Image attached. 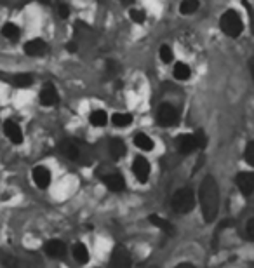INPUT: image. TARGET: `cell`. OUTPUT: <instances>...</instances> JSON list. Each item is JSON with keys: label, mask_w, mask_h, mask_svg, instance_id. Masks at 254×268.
Returning <instances> with one entry per match:
<instances>
[{"label": "cell", "mask_w": 254, "mask_h": 268, "mask_svg": "<svg viewBox=\"0 0 254 268\" xmlns=\"http://www.w3.org/2000/svg\"><path fill=\"white\" fill-rule=\"evenodd\" d=\"M134 145H136L139 150H143V152L153 150V141H151V138L143 132H138L136 136H134Z\"/></svg>", "instance_id": "cell-19"}, {"label": "cell", "mask_w": 254, "mask_h": 268, "mask_svg": "<svg viewBox=\"0 0 254 268\" xmlns=\"http://www.w3.org/2000/svg\"><path fill=\"white\" fill-rule=\"evenodd\" d=\"M0 265L4 268H19V258L11 251L0 249Z\"/></svg>", "instance_id": "cell-16"}, {"label": "cell", "mask_w": 254, "mask_h": 268, "mask_svg": "<svg viewBox=\"0 0 254 268\" xmlns=\"http://www.w3.org/2000/svg\"><path fill=\"white\" fill-rule=\"evenodd\" d=\"M12 84L16 87H30L34 84V75L31 73H18V75L12 79Z\"/></svg>", "instance_id": "cell-22"}, {"label": "cell", "mask_w": 254, "mask_h": 268, "mask_svg": "<svg viewBox=\"0 0 254 268\" xmlns=\"http://www.w3.org/2000/svg\"><path fill=\"white\" fill-rule=\"evenodd\" d=\"M150 223H151V225L157 226V228H161L162 231H166V233H173V225H171L167 219L157 216V214H151V216H150Z\"/></svg>", "instance_id": "cell-21"}, {"label": "cell", "mask_w": 254, "mask_h": 268, "mask_svg": "<svg viewBox=\"0 0 254 268\" xmlns=\"http://www.w3.org/2000/svg\"><path fill=\"white\" fill-rule=\"evenodd\" d=\"M176 146H178L179 153H183V155H188V153L195 152V150L199 148V143H197L195 134H183V136L178 138V141H176Z\"/></svg>", "instance_id": "cell-8"}, {"label": "cell", "mask_w": 254, "mask_h": 268, "mask_svg": "<svg viewBox=\"0 0 254 268\" xmlns=\"http://www.w3.org/2000/svg\"><path fill=\"white\" fill-rule=\"evenodd\" d=\"M4 132H6V136L9 138L12 143H16V145L23 143V132L14 120H7L6 124H4Z\"/></svg>", "instance_id": "cell-14"}, {"label": "cell", "mask_w": 254, "mask_h": 268, "mask_svg": "<svg viewBox=\"0 0 254 268\" xmlns=\"http://www.w3.org/2000/svg\"><path fill=\"white\" fill-rule=\"evenodd\" d=\"M247 235L254 241V218L247 223Z\"/></svg>", "instance_id": "cell-34"}, {"label": "cell", "mask_w": 254, "mask_h": 268, "mask_svg": "<svg viewBox=\"0 0 254 268\" xmlns=\"http://www.w3.org/2000/svg\"><path fill=\"white\" fill-rule=\"evenodd\" d=\"M118 70H120V66H118L117 61H113V59L106 61V73H108V75H117Z\"/></svg>", "instance_id": "cell-31"}, {"label": "cell", "mask_w": 254, "mask_h": 268, "mask_svg": "<svg viewBox=\"0 0 254 268\" xmlns=\"http://www.w3.org/2000/svg\"><path fill=\"white\" fill-rule=\"evenodd\" d=\"M245 160H247L249 165H252L254 168V141L247 145V148H245Z\"/></svg>", "instance_id": "cell-30"}, {"label": "cell", "mask_w": 254, "mask_h": 268, "mask_svg": "<svg viewBox=\"0 0 254 268\" xmlns=\"http://www.w3.org/2000/svg\"><path fill=\"white\" fill-rule=\"evenodd\" d=\"M2 35L6 37L7 40H11V42H16V40L19 39V35H21V31H19V28L16 26L14 23H7V24H4V28H2Z\"/></svg>", "instance_id": "cell-20"}, {"label": "cell", "mask_w": 254, "mask_h": 268, "mask_svg": "<svg viewBox=\"0 0 254 268\" xmlns=\"http://www.w3.org/2000/svg\"><path fill=\"white\" fill-rule=\"evenodd\" d=\"M31 178H34V183L39 188H47L49 183H51V173L44 165H37L34 173H31Z\"/></svg>", "instance_id": "cell-12"}, {"label": "cell", "mask_w": 254, "mask_h": 268, "mask_svg": "<svg viewBox=\"0 0 254 268\" xmlns=\"http://www.w3.org/2000/svg\"><path fill=\"white\" fill-rule=\"evenodd\" d=\"M178 120H179L178 110H176L171 103H162L161 107H158L157 122L162 127H173V125L178 124Z\"/></svg>", "instance_id": "cell-4"}, {"label": "cell", "mask_w": 254, "mask_h": 268, "mask_svg": "<svg viewBox=\"0 0 254 268\" xmlns=\"http://www.w3.org/2000/svg\"><path fill=\"white\" fill-rule=\"evenodd\" d=\"M122 4H124V6H131V4L134 2V0H120Z\"/></svg>", "instance_id": "cell-38"}, {"label": "cell", "mask_w": 254, "mask_h": 268, "mask_svg": "<svg viewBox=\"0 0 254 268\" xmlns=\"http://www.w3.org/2000/svg\"><path fill=\"white\" fill-rule=\"evenodd\" d=\"M108 150H110V155L115 158V160H118V158H122L125 155V145H124V141L118 140V138H113V140L110 141Z\"/></svg>", "instance_id": "cell-18"}, {"label": "cell", "mask_w": 254, "mask_h": 268, "mask_svg": "<svg viewBox=\"0 0 254 268\" xmlns=\"http://www.w3.org/2000/svg\"><path fill=\"white\" fill-rule=\"evenodd\" d=\"M40 266V261L35 254H26L23 259H19V268H39Z\"/></svg>", "instance_id": "cell-26"}, {"label": "cell", "mask_w": 254, "mask_h": 268, "mask_svg": "<svg viewBox=\"0 0 254 268\" xmlns=\"http://www.w3.org/2000/svg\"><path fill=\"white\" fill-rule=\"evenodd\" d=\"M148 268H158V266H148Z\"/></svg>", "instance_id": "cell-40"}, {"label": "cell", "mask_w": 254, "mask_h": 268, "mask_svg": "<svg viewBox=\"0 0 254 268\" xmlns=\"http://www.w3.org/2000/svg\"><path fill=\"white\" fill-rule=\"evenodd\" d=\"M129 16H131V19H133L134 23H138V24L145 23V19H146L145 12H143L141 9H131Z\"/></svg>", "instance_id": "cell-29"}, {"label": "cell", "mask_w": 254, "mask_h": 268, "mask_svg": "<svg viewBox=\"0 0 254 268\" xmlns=\"http://www.w3.org/2000/svg\"><path fill=\"white\" fill-rule=\"evenodd\" d=\"M171 206H173V209L176 211V213H179V214L190 213V211L194 209V206H195L194 190H192V188L178 190V192L173 195V198H171Z\"/></svg>", "instance_id": "cell-2"}, {"label": "cell", "mask_w": 254, "mask_h": 268, "mask_svg": "<svg viewBox=\"0 0 254 268\" xmlns=\"http://www.w3.org/2000/svg\"><path fill=\"white\" fill-rule=\"evenodd\" d=\"M219 26L221 30H223V34H227L228 37H239L242 34V19H240V16L237 14L235 11H227L223 16H221L219 19Z\"/></svg>", "instance_id": "cell-3"}, {"label": "cell", "mask_w": 254, "mask_h": 268, "mask_svg": "<svg viewBox=\"0 0 254 268\" xmlns=\"http://www.w3.org/2000/svg\"><path fill=\"white\" fill-rule=\"evenodd\" d=\"M40 2H42V4H49L51 0H40Z\"/></svg>", "instance_id": "cell-39"}, {"label": "cell", "mask_w": 254, "mask_h": 268, "mask_svg": "<svg viewBox=\"0 0 254 268\" xmlns=\"http://www.w3.org/2000/svg\"><path fill=\"white\" fill-rule=\"evenodd\" d=\"M197 9H199V0H183L179 6L181 14H194Z\"/></svg>", "instance_id": "cell-27"}, {"label": "cell", "mask_w": 254, "mask_h": 268, "mask_svg": "<svg viewBox=\"0 0 254 268\" xmlns=\"http://www.w3.org/2000/svg\"><path fill=\"white\" fill-rule=\"evenodd\" d=\"M89 120H91L94 127H103V125H106V122H108V117H106L103 110H94L91 117H89Z\"/></svg>", "instance_id": "cell-23"}, {"label": "cell", "mask_w": 254, "mask_h": 268, "mask_svg": "<svg viewBox=\"0 0 254 268\" xmlns=\"http://www.w3.org/2000/svg\"><path fill=\"white\" fill-rule=\"evenodd\" d=\"M44 251H46L47 256L54 259H61L67 256V244L63 241H58V239H52V241H47L46 246H44Z\"/></svg>", "instance_id": "cell-7"}, {"label": "cell", "mask_w": 254, "mask_h": 268, "mask_svg": "<svg viewBox=\"0 0 254 268\" xmlns=\"http://www.w3.org/2000/svg\"><path fill=\"white\" fill-rule=\"evenodd\" d=\"M67 49H68L70 52H77V51H79V47H77L75 42H68L67 44Z\"/></svg>", "instance_id": "cell-35"}, {"label": "cell", "mask_w": 254, "mask_h": 268, "mask_svg": "<svg viewBox=\"0 0 254 268\" xmlns=\"http://www.w3.org/2000/svg\"><path fill=\"white\" fill-rule=\"evenodd\" d=\"M133 173L139 183H146L150 176V164L145 157H136L133 162Z\"/></svg>", "instance_id": "cell-6"}, {"label": "cell", "mask_w": 254, "mask_h": 268, "mask_svg": "<svg viewBox=\"0 0 254 268\" xmlns=\"http://www.w3.org/2000/svg\"><path fill=\"white\" fill-rule=\"evenodd\" d=\"M103 183L108 186V190L112 192H122L125 188V181L122 178V174L118 173H110V174H105L103 176Z\"/></svg>", "instance_id": "cell-13"}, {"label": "cell", "mask_w": 254, "mask_h": 268, "mask_svg": "<svg viewBox=\"0 0 254 268\" xmlns=\"http://www.w3.org/2000/svg\"><path fill=\"white\" fill-rule=\"evenodd\" d=\"M59 101V94L56 91V87L52 84H46L44 89L40 91V103L46 105V107H54Z\"/></svg>", "instance_id": "cell-11"}, {"label": "cell", "mask_w": 254, "mask_h": 268, "mask_svg": "<svg viewBox=\"0 0 254 268\" xmlns=\"http://www.w3.org/2000/svg\"><path fill=\"white\" fill-rule=\"evenodd\" d=\"M58 11H59V16H61V18H63V19H67L68 16H70V7L67 6V4H61Z\"/></svg>", "instance_id": "cell-33"}, {"label": "cell", "mask_w": 254, "mask_h": 268, "mask_svg": "<svg viewBox=\"0 0 254 268\" xmlns=\"http://www.w3.org/2000/svg\"><path fill=\"white\" fill-rule=\"evenodd\" d=\"M47 51H49L47 44L40 39H34V40H30V42L24 44V52H26L28 56H44Z\"/></svg>", "instance_id": "cell-15"}, {"label": "cell", "mask_w": 254, "mask_h": 268, "mask_svg": "<svg viewBox=\"0 0 254 268\" xmlns=\"http://www.w3.org/2000/svg\"><path fill=\"white\" fill-rule=\"evenodd\" d=\"M158 54H161V59L164 63H171V61L174 59V54H173V49L169 46H162L161 51H158Z\"/></svg>", "instance_id": "cell-28"}, {"label": "cell", "mask_w": 254, "mask_h": 268, "mask_svg": "<svg viewBox=\"0 0 254 268\" xmlns=\"http://www.w3.org/2000/svg\"><path fill=\"white\" fill-rule=\"evenodd\" d=\"M235 183L239 186L240 193H244L245 197H249L254 192V174L252 173H239L235 178Z\"/></svg>", "instance_id": "cell-10"}, {"label": "cell", "mask_w": 254, "mask_h": 268, "mask_svg": "<svg viewBox=\"0 0 254 268\" xmlns=\"http://www.w3.org/2000/svg\"><path fill=\"white\" fill-rule=\"evenodd\" d=\"M176 268H195V266L192 265V263H179V265L176 266Z\"/></svg>", "instance_id": "cell-36"}, {"label": "cell", "mask_w": 254, "mask_h": 268, "mask_svg": "<svg viewBox=\"0 0 254 268\" xmlns=\"http://www.w3.org/2000/svg\"><path fill=\"white\" fill-rule=\"evenodd\" d=\"M251 75H252V80H254V58L251 59Z\"/></svg>", "instance_id": "cell-37"}, {"label": "cell", "mask_w": 254, "mask_h": 268, "mask_svg": "<svg viewBox=\"0 0 254 268\" xmlns=\"http://www.w3.org/2000/svg\"><path fill=\"white\" fill-rule=\"evenodd\" d=\"M195 138H197V143H199V148H206L207 138H206V134H204V131H197Z\"/></svg>", "instance_id": "cell-32"}, {"label": "cell", "mask_w": 254, "mask_h": 268, "mask_svg": "<svg viewBox=\"0 0 254 268\" xmlns=\"http://www.w3.org/2000/svg\"><path fill=\"white\" fill-rule=\"evenodd\" d=\"M72 254H73V259H75L79 265H85V263L89 261V251L87 247L84 246V244H75L72 249Z\"/></svg>", "instance_id": "cell-17"}, {"label": "cell", "mask_w": 254, "mask_h": 268, "mask_svg": "<svg viewBox=\"0 0 254 268\" xmlns=\"http://www.w3.org/2000/svg\"><path fill=\"white\" fill-rule=\"evenodd\" d=\"M112 122L115 127H127L133 122V115H129V113H115L112 117Z\"/></svg>", "instance_id": "cell-25"}, {"label": "cell", "mask_w": 254, "mask_h": 268, "mask_svg": "<svg viewBox=\"0 0 254 268\" xmlns=\"http://www.w3.org/2000/svg\"><path fill=\"white\" fill-rule=\"evenodd\" d=\"M108 268H131V256L127 253L125 247L117 246L113 249Z\"/></svg>", "instance_id": "cell-5"}, {"label": "cell", "mask_w": 254, "mask_h": 268, "mask_svg": "<svg viewBox=\"0 0 254 268\" xmlns=\"http://www.w3.org/2000/svg\"><path fill=\"white\" fill-rule=\"evenodd\" d=\"M200 207H202L204 219L212 223L219 211V188L212 176H206L200 185Z\"/></svg>", "instance_id": "cell-1"}, {"label": "cell", "mask_w": 254, "mask_h": 268, "mask_svg": "<svg viewBox=\"0 0 254 268\" xmlns=\"http://www.w3.org/2000/svg\"><path fill=\"white\" fill-rule=\"evenodd\" d=\"M192 75V70L186 63H176L174 64V77L178 80H188Z\"/></svg>", "instance_id": "cell-24"}, {"label": "cell", "mask_w": 254, "mask_h": 268, "mask_svg": "<svg viewBox=\"0 0 254 268\" xmlns=\"http://www.w3.org/2000/svg\"><path fill=\"white\" fill-rule=\"evenodd\" d=\"M59 150L65 157L70 158V160H80L82 158V146L79 143H75L73 140H67L59 145Z\"/></svg>", "instance_id": "cell-9"}]
</instances>
